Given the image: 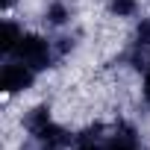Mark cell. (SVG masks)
Instances as JSON below:
<instances>
[{"instance_id":"obj_2","label":"cell","mask_w":150,"mask_h":150,"mask_svg":"<svg viewBox=\"0 0 150 150\" xmlns=\"http://www.w3.org/2000/svg\"><path fill=\"white\" fill-rule=\"evenodd\" d=\"M68 47H71V38L65 44H56L53 38H44V35H35V33H24L21 41H18V47L9 56L18 59V62H24V65H30L35 74H41V71L53 68L56 59H62V53Z\"/></svg>"},{"instance_id":"obj_1","label":"cell","mask_w":150,"mask_h":150,"mask_svg":"<svg viewBox=\"0 0 150 150\" xmlns=\"http://www.w3.org/2000/svg\"><path fill=\"white\" fill-rule=\"evenodd\" d=\"M24 127L33 135V141L38 144V150H71L74 144H77V135H71L65 127H59L50 118V109L47 106L30 109L27 118H24Z\"/></svg>"},{"instance_id":"obj_3","label":"cell","mask_w":150,"mask_h":150,"mask_svg":"<svg viewBox=\"0 0 150 150\" xmlns=\"http://www.w3.org/2000/svg\"><path fill=\"white\" fill-rule=\"evenodd\" d=\"M35 83V71L12 56H6L3 68H0V88L6 94H18V91H27L30 86Z\"/></svg>"},{"instance_id":"obj_7","label":"cell","mask_w":150,"mask_h":150,"mask_svg":"<svg viewBox=\"0 0 150 150\" xmlns=\"http://www.w3.org/2000/svg\"><path fill=\"white\" fill-rule=\"evenodd\" d=\"M68 18H71V9L62 3V0H53V3L47 6V24L50 27H62Z\"/></svg>"},{"instance_id":"obj_5","label":"cell","mask_w":150,"mask_h":150,"mask_svg":"<svg viewBox=\"0 0 150 150\" xmlns=\"http://www.w3.org/2000/svg\"><path fill=\"white\" fill-rule=\"evenodd\" d=\"M21 35H24V30H21L15 21H3V41H0V50H3V56H9V53L18 47Z\"/></svg>"},{"instance_id":"obj_4","label":"cell","mask_w":150,"mask_h":150,"mask_svg":"<svg viewBox=\"0 0 150 150\" xmlns=\"http://www.w3.org/2000/svg\"><path fill=\"white\" fill-rule=\"evenodd\" d=\"M100 150H144V147L138 141V132L129 124H121L109 135H103V147Z\"/></svg>"},{"instance_id":"obj_8","label":"cell","mask_w":150,"mask_h":150,"mask_svg":"<svg viewBox=\"0 0 150 150\" xmlns=\"http://www.w3.org/2000/svg\"><path fill=\"white\" fill-rule=\"evenodd\" d=\"M109 9L118 15V18H127V15H135V0H112V3H109Z\"/></svg>"},{"instance_id":"obj_9","label":"cell","mask_w":150,"mask_h":150,"mask_svg":"<svg viewBox=\"0 0 150 150\" xmlns=\"http://www.w3.org/2000/svg\"><path fill=\"white\" fill-rule=\"evenodd\" d=\"M141 94H144V103L150 106V68L144 71V86H141Z\"/></svg>"},{"instance_id":"obj_6","label":"cell","mask_w":150,"mask_h":150,"mask_svg":"<svg viewBox=\"0 0 150 150\" xmlns=\"http://www.w3.org/2000/svg\"><path fill=\"white\" fill-rule=\"evenodd\" d=\"M100 147H103V127H94V129L77 135V144L71 150H100Z\"/></svg>"},{"instance_id":"obj_10","label":"cell","mask_w":150,"mask_h":150,"mask_svg":"<svg viewBox=\"0 0 150 150\" xmlns=\"http://www.w3.org/2000/svg\"><path fill=\"white\" fill-rule=\"evenodd\" d=\"M12 3H15V0H3V9H9V6H12Z\"/></svg>"}]
</instances>
